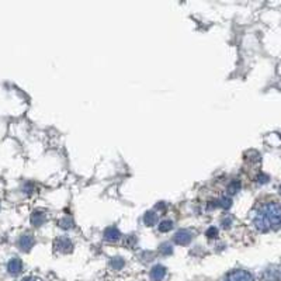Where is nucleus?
I'll return each instance as SVG.
<instances>
[{"mask_svg": "<svg viewBox=\"0 0 281 281\" xmlns=\"http://www.w3.org/2000/svg\"><path fill=\"white\" fill-rule=\"evenodd\" d=\"M253 225L260 232L277 231L281 227V204L279 201H267L262 204L253 216Z\"/></svg>", "mask_w": 281, "mask_h": 281, "instance_id": "obj_1", "label": "nucleus"}, {"mask_svg": "<svg viewBox=\"0 0 281 281\" xmlns=\"http://www.w3.org/2000/svg\"><path fill=\"white\" fill-rule=\"evenodd\" d=\"M225 281H254V279L246 270H233L225 277Z\"/></svg>", "mask_w": 281, "mask_h": 281, "instance_id": "obj_2", "label": "nucleus"}, {"mask_svg": "<svg viewBox=\"0 0 281 281\" xmlns=\"http://www.w3.org/2000/svg\"><path fill=\"white\" fill-rule=\"evenodd\" d=\"M73 248V243L70 242V239L67 236H59L55 241V249L62 252V253H69Z\"/></svg>", "mask_w": 281, "mask_h": 281, "instance_id": "obj_3", "label": "nucleus"}, {"mask_svg": "<svg viewBox=\"0 0 281 281\" xmlns=\"http://www.w3.org/2000/svg\"><path fill=\"white\" fill-rule=\"evenodd\" d=\"M193 239V233L187 231V229H180L176 235H174V242L180 246H186Z\"/></svg>", "mask_w": 281, "mask_h": 281, "instance_id": "obj_4", "label": "nucleus"}, {"mask_svg": "<svg viewBox=\"0 0 281 281\" xmlns=\"http://www.w3.org/2000/svg\"><path fill=\"white\" fill-rule=\"evenodd\" d=\"M262 279L263 281H281V268L268 267L267 270H264Z\"/></svg>", "mask_w": 281, "mask_h": 281, "instance_id": "obj_5", "label": "nucleus"}, {"mask_svg": "<svg viewBox=\"0 0 281 281\" xmlns=\"http://www.w3.org/2000/svg\"><path fill=\"white\" fill-rule=\"evenodd\" d=\"M34 243H35V241H34L33 235H30V233L21 235L20 239H18V246H20V249L24 250V252H28V250L34 246Z\"/></svg>", "mask_w": 281, "mask_h": 281, "instance_id": "obj_6", "label": "nucleus"}, {"mask_svg": "<svg viewBox=\"0 0 281 281\" xmlns=\"http://www.w3.org/2000/svg\"><path fill=\"white\" fill-rule=\"evenodd\" d=\"M7 270H9V273L13 274V276L20 274L21 270H23V262H21L18 257H13V259L9 262V264H7Z\"/></svg>", "mask_w": 281, "mask_h": 281, "instance_id": "obj_7", "label": "nucleus"}, {"mask_svg": "<svg viewBox=\"0 0 281 281\" xmlns=\"http://www.w3.org/2000/svg\"><path fill=\"white\" fill-rule=\"evenodd\" d=\"M149 276H150V279L153 281H162L165 279V276H166V268H165V266L156 264V266L152 267Z\"/></svg>", "mask_w": 281, "mask_h": 281, "instance_id": "obj_8", "label": "nucleus"}, {"mask_svg": "<svg viewBox=\"0 0 281 281\" xmlns=\"http://www.w3.org/2000/svg\"><path fill=\"white\" fill-rule=\"evenodd\" d=\"M121 233L120 231L116 227H108L106 231H104V239L108 242H116L120 239Z\"/></svg>", "mask_w": 281, "mask_h": 281, "instance_id": "obj_9", "label": "nucleus"}, {"mask_svg": "<svg viewBox=\"0 0 281 281\" xmlns=\"http://www.w3.org/2000/svg\"><path fill=\"white\" fill-rule=\"evenodd\" d=\"M45 219H47V216L41 211H34L31 215V222H33L34 227H41L45 222Z\"/></svg>", "mask_w": 281, "mask_h": 281, "instance_id": "obj_10", "label": "nucleus"}, {"mask_svg": "<svg viewBox=\"0 0 281 281\" xmlns=\"http://www.w3.org/2000/svg\"><path fill=\"white\" fill-rule=\"evenodd\" d=\"M144 222L148 227H153L158 222V214L155 211H148L145 216H144Z\"/></svg>", "mask_w": 281, "mask_h": 281, "instance_id": "obj_11", "label": "nucleus"}, {"mask_svg": "<svg viewBox=\"0 0 281 281\" xmlns=\"http://www.w3.org/2000/svg\"><path fill=\"white\" fill-rule=\"evenodd\" d=\"M239 190H241V182H239V180H232V182L228 184V191H229V194H236Z\"/></svg>", "mask_w": 281, "mask_h": 281, "instance_id": "obj_12", "label": "nucleus"}, {"mask_svg": "<svg viewBox=\"0 0 281 281\" xmlns=\"http://www.w3.org/2000/svg\"><path fill=\"white\" fill-rule=\"evenodd\" d=\"M58 227H61L62 229H70V228H73V221L69 216H65V218L58 221Z\"/></svg>", "mask_w": 281, "mask_h": 281, "instance_id": "obj_13", "label": "nucleus"}, {"mask_svg": "<svg viewBox=\"0 0 281 281\" xmlns=\"http://www.w3.org/2000/svg\"><path fill=\"white\" fill-rule=\"evenodd\" d=\"M172 228H173V222L170 219H165L159 224V231L161 232H169V231H172Z\"/></svg>", "mask_w": 281, "mask_h": 281, "instance_id": "obj_14", "label": "nucleus"}, {"mask_svg": "<svg viewBox=\"0 0 281 281\" xmlns=\"http://www.w3.org/2000/svg\"><path fill=\"white\" fill-rule=\"evenodd\" d=\"M111 266L116 268V270H120V268L124 267V260L121 257H114L111 260Z\"/></svg>", "mask_w": 281, "mask_h": 281, "instance_id": "obj_15", "label": "nucleus"}, {"mask_svg": "<svg viewBox=\"0 0 281 281\" xmlns=\"http://www.w3.org/2000/svg\"><path fill=\"white\" fill-rule=\"evenodd\" d=\"M231 202H232V200H231L229 197H227V196H224V197H221V198H219V201H218V205H219V207H222V208H229V207H231Z\"/></svg>", "mask_w": 281, "mask_h": 281, "instance_id": "obj_16", "label": "nucleus"}, {"mask_svg": "<svg viewBox=\"0 0 281 281\" xmlns=\"http://www.w3.org/2000/svg\"><path fill=\"white\" fill-rule=\"evenodd\" d=\"M161 252L163 254H172L173 252V248H172V245L170 243H163L161 246Z\"/></svg>", "mask_w": 281, "mask_h": 281, "instance_id": "obj_17", "label": "nucleus"}, {"mask_svg": "<svg viewBox=\"0 0 281 281\" xmlns=\"http://www.w3.org/2000/svg\"><path fill=\"white\" fill-rule=\"evenodd\" d=\"M216 235H218V229L215 227L208 228V231H207V236L210 238V239H213V238H216Z\"/></svg>", "mask_w": 281, "mask_h": 281, "instance_id": "obj_18", "label": "nucleus"}, {"mask_svg": "<svg viewBox=\"0 0 281 281\" xmlns=\"http://www.w3.org/2000/svg\"><path fill=\"white\" fill-rule=\"evenodd\" d=\"M231 222H232V218H231V216H225V218L222 219V224H224L225 228L231 227Z\"/></svg>", "mask_w": 281, "mask_h": 281, "instance_id": "obj_19", "label": "nucleus"}, {"mask_svg": "<svg viewBox=\"0 0 281 281\" xmlns=\"http://www.w3.org/2000/svg\"><path fill=\"white\" fill-rule=\"evenodd\" d=\"M267 176H264V174H260V176H259V177H257V182H259V183H266V182H267Z\"/></svg>", "mask_w": 281, "mask_h": 281, "instance_id": "obj_20", "label": "nucleus"}, {"mask_svg": "<svg viewBox=\"0 0 281 281\" xmlns=\"http://www.w3.org/2000/svg\"><path fill=\"white\" fill-rule=\"evenodd\" d=\"M23 281H37V280H34V279H26V280Z\"/></svg>", "mask_w": 281, "mask_h": 281, "instance_id": "obj_21", "label": "nucleus"}, {"mask_svg": "<svg viewBox=\"0 0 281 281\" xmlns=\"http://www.w3.org/2000/svg\"><path fill=\"white\" fill-rule=\"evenodd\" d=\"M280 191H281V187H280Z\"/></svg>", "mask_w": 281, "mask_h": 281, "instance_id": "obj_22", "label": "nucleus"}]
</instances>
